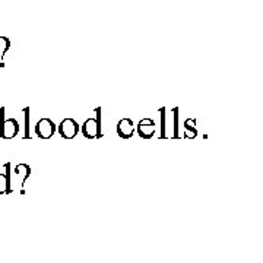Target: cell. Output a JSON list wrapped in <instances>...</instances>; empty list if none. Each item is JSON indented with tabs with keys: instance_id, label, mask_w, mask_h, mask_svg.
Segmentation results:
<instances>
[{
	"instance_id": "cell-3",
	"label": "cell",
	"mask_w": 263,
	"mask_h": 263,
	"mask_svg": "<svg viewBox=\"0 0 263 263\" xmlns=\"http://www.w3.org/2000/svg\"><path fill=\"white\" fill-rule=\"evenodd\" d=\"M79 129H81L79 124L73 119H65L59 124V132H60L62 138H65V139H73L78 135Z\"/></svg>"
},
{
	"instance_id": "cell-5",
	"label": "cell",
	"mask_w": 263,
	"mask_h": 263,
	"mask_svg": "<svg viewBox=\"0 0 263 263\" xmlns=\"http://www.w3.org/2000/svg\"><path fill=\"white\" fill-rule=\"evenodd\" d=\"M138 133L143 139H151L155 135V122L152 119H142L138 123Z\"/></svg>"
},
{
	"instance_id": "cell-6",
	"label": "cell",
	"mask_w": 263,
	"mask_h": 263,
	"mask_svg": "<svg viewBox=\"0 0 263 263\" xmlns=\"http://www.w3.org/2000/svg\"><path fill=\"white\" fill-rule=\"evenodd\" d=\"M117 133L123 139H129L135 133V124L130 119H122L117 123Z\"/></svg>"
},
{
	"instance_id": "cell-2",
	"label": "cell",
	"mask_w": 263,
	"mask_h": 263,
	"mask_svg": "<svg viewBox=\"0 0 263 263\" xmlns=\"http://www.w3.org/2000/svg\"><path fill=\"white\" fill-rule=\"evenodd\" d=\"M95 113L98 114L97 119H88L82 124V133L85 138L88 139H95V138H101V108H95Z\"/></svg>"
},
{
	"instance_id": "cell-8",
	"label": "cell",
	"mask_w": 263,
	"mask_h": 263,
	"mask_svg": "<svg viewBox=\"0 0 263 263\" xmlns=\"http://www.w3.org/2000/svg\"><path fill=\"white\" fill-rule=\"evenodd\" d=\"M184 127H186V133H184V136L186 138H195L197 135V132L195 127H192V126H189V122L184 123Z\"/></svg>"
},
{
	"instance_id": "cell-7",
	"label": "cell",
	"mask_w": 263,
	"mask_h": 263,
	"mask_svg": "<svg viewBox=\"0 0 263 263\" xmlns=\"http://www.w3.org/2000/svg\"><path fill=\"white\" fill-rule=\"evenodd\" d=\"M9 167L10 164H5V168H6V174L0 173V195H5V193H10L12 189H10V174H9Z\"/></svg>"
},
{
	"instance_id": "cell-1",
	"label": "cell",
	"mask_w": 263,
	"mask_h": 263,
	"mask_svg": "<svg viewBox=\"0 0 263 263\" xmlns=\"http://www.w3.org/2000/svg\"><path fill=\"white\" fill-rule=\"evenodd\" d=\"M19 123L16 119H8L5 120V108H0V138L3 139H12L18 135Z\"/></svg>"
},
{
	"instance_id": "cell-4",
	"label": "cell",
	"mask_w": 263,
	"mask_h": 263,
	"mask_svg": "<svg viewBox=\"0 0 263 263\" xmlns=\"http://www.w3.org/2000/svg\"><path fill=\"white\" fill-rule=\"evenodd\" d=\"M56 132V124L50 119H41L35 126V133L41 139H50Z\"/></svg>"
}]
</instances>
